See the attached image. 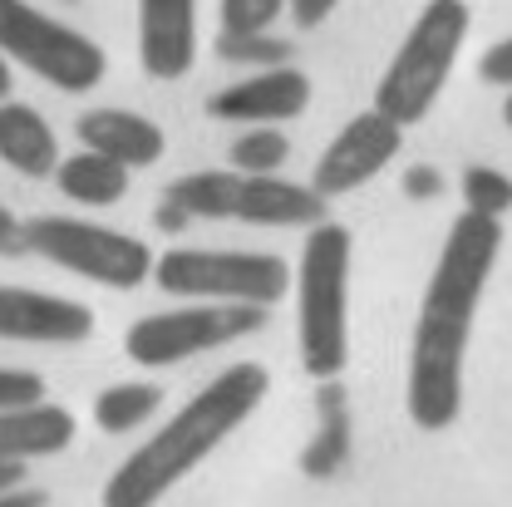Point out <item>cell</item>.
<instances>
[{
	"instance_id": "20",
	"label": "cell",
	"mask_w": 512,
	"mask_h": 507,
	"mask_svg": "<svg viewBox=\"0 0 512 507\" xmlns=\"http://www.w3.org/2000/svg\"><path fill=\"white\" fill-rule=\"evenodd\" d=\"M286 158H291V138L281 128H247L227 148V168L232 173H281Z\"/></svg>"
},
{
	"instance_id": "29",
	"label": "cell",
	"mask_w": 512,
	"mask_h": 507,
	"mask_svg": "<svg viewBox=\"0 0 512 507\" xmlns=\"http://www.w3.org/2000/svg\"><path fill=\"white\" fill-rule=\"evenodd\" d=\"M20 483H25V463H0V493H10Z\"/></svg>"
},
{
	"instance_id": "25",
	"label": "cell",
	"mask_w": 512,
	"mask_h": 507,
	"mask_svg": "<svg viewBox=\"0 0 512 507\" xmlns=\"http://www.w3.org/2000/svg\"><path fill=\"white\" fill-rule=\"evenodd\" d=\"M335 10H340V0H286V15L296 20V30H320Z\"/></svg>"
},
{
	"instance_id": "7",
	"label": "cell",
	"mask_w": 512,
	"mask_h": 507,
	"mask_svg": "<svg viewBox=\"0 0 512 507\" xmlns=\"http://www.w3.org/2000/svg\"><path fill=\"white\" fill-rule=\"evenodd\" d=\"M20 237H25V252L45 256L50 266L74 271L109 291H133V286L153 281L158 252L133 232H114V227H99L84 217H30V222H20Z\"/></svg>"
},
{
	"instance_id": "23",
	"label": "cell",
	"mask_w": 512,
	"mask_h": 507,
	"mask_svg": "<svg viewBox=\"0 0 512 507\" xmlns=\"http://www.w3.org/2000/svg\"><path fill=\"white\" fill-rule=\"evenodd\" d=\"M40 399H45V380L35 370H0V409L40 404Z\"/></svg>"
},
{
	"instance_id": "12",
	"label": "cell",
	"mask_w": 512,
	"mask_h": 507,
	"mask_svg": "<svg viewBox=\"0 0 512 507\" xmlns=\"http://www.w3.org/2000/svg\"><path fill=\"white\" fill-rule=\"evenodd\" d=\"M94 335V311L84 301L30 291V286H0V340L15 345H84Z\"/></svg>"
},
{
	"instance_id": "11",
	"label": "cell",
	"mask_w": 512,
	"mask_h": 507,
	"mask_svg": "<svg viewBox=\"0 0 512 507\" xmlns=\"http://www.w3.org/2000/svg\"><path fill=\"white\" fill-rule=\"evenodd\" d=\"M311 109V79L296 64H276V69H252L247 79L217 89L207 99V119L222 124H247V128H276L291 124Z\"/></svg>"
},
{
	"instance_id": "9",
	"label": "cell",
	"mask_w": 512,
	"mask_h": 507,
	"mask_svg": "<svg viewBox=\"0 0 512 507\" xmlns=\"http://www.w3.org/2000/svg\"><path fill=\"white\" fill-rule=\"evenodd\" d=\"M266 325V311L252 306H212V301H183L178 311H153L124 330V355L143 370H168L197 355L227 350Z\"/></svg>"
},
{
	"instance_id": "22",
	"label": "cell",
	"mask_w": 512,
	"mask_h": 507,
	"mask_svg": "<svg viewBox=\"0 0 512 507\" xmlns=\"http://www.w3.org/2000/svg\"><path fill=\"white\" fill-rule=\"evenodd\" d=\"M217 60L227 64H252V69H276V64H291V45L276 40V35H217Z\"/></svg>"
},
{
	"instance_id": "32",
	"label": "cell",
	"mask_w": 512,
	"mask_h": 507,
	"mask_svg": "<svg viewBox=\"0 0 512 507\" xmlns=\"http://www.w3.org/2000/svg\"><path fill=\"white\" fill-rule=\"evenodd\" d=\"M64 5H79V0H64Z\"/></svg>"
},
{
	"instance_id": "27",
	"label": "cell",
	"mask_w": 512,
	"mask_h": 507,
	"mask_svg": "<svg viewBox=\"0 0 512 507\" xmlns=\"http://www.w3.org/2000/svg\"><path fill=\"white\" fill-rule=\"evenodd\" d=\"M25 252V237H20V217L0 202V256H20Z\"/></svg>"
},
{
	"instance_id": "3",
	"label": "cell",
	"mask_w": 512,
	"mask_h": 507,
	"mask_svg": "<svg viewBox=\"0 0 512 507\" xmlns=\"http://www.w3.org/2000/svg\"><path fill=\"white\" fill-rule=\"evenodd\" d=\"M350 266H355V237L330 217L306 232L301 261L291 266L296 355L316 384H335L350 365Z\"/></svg>"
},
{
	"instance_id": "21",
	"label": "cell",
	"mask_w": 512,
	"mask_h": 507,
	"mask_svg": "<svg viewBox=\"0 0 512 507\" xmlns=\"http://www.w3.org/2000/svg\"><path fill=\"white\" fill-rule=\"evenodd\" d=\"M286 15V0H222L217 5V35H266Z\"/></svg>"
},
{
	"instance_id": "2",
	"label": "cell",
	"mask_w": 512,
	"mask_h": 507,
	"mask_svg": "<svg viewBox=\"0 0 512 507\" xmlns=\"http://www.w3.org/2000/svg\"><path fill=\"white\" fill-rule=\"evenodd\" d=\"M266 389H271V375L261 365H252V360H237L222 375H212L153 439H143L109 473L99 503L104 507H158L188 473H197L217 448L252 419L256 409H261V399H266Z\"/></svg>"
},
{
	"instance_id": "8",
	"label": "cell",
	"mask_w": 512,
	"mask_h": 507,
	"mask_svg": "<svg viewBox=\"0 0 512 507\" xmlns=\"http://www.w3.org/2000/svg\"><path fill=\"white\" fill-rule=\"evenodd\" d=\"M0 55L10 64H25L64 94H89L109 74V55L84 30L64 25L60 15L30 0H0Z\"/></svg>"
},
{
	"instance_id": "14",
	"label": "cell",
	"mask_w": 512,
	"mask_h": 507,
	"mask_svg": "<svg viewBox=\"0 0 512 507\" xmlns=\"http://www.w3.org/2000/svg\"><path fill=\"white\" fill-rule=\"evenodd\" d=\"M79 133V148L84 153H99L119 168H153L163 153H168V133L153 124L148 114H133V109H84L74 119Z\"/></svg>"
},
{
	"instance_id": "28",
	"label": "cell",
	"mask_w": 512,
	"mask_h": 507,
	"mask_svg": "<svg viewBox=\"0 0 512 507\" xmlns=\"http://www.w3.org/2000/svg\"><path fill=\"white\" fill-rule=\"evenodd\" d=\"M0 507H50V493L45 488H10V493H0Z\"/></svg>"
},
{
	"instance_id": "10",
	"label": "cell",
	"mask_w": 512,
	"mask_h": 507,
	"mask_svg": "<svg viewBox=\"0 0 512 507\" xmlns=\"http://www.w3.org/2000/svg\"><path fill=\"white\" fill-rule=\"evenodd\" d=\"M399 148H404V128L389 124L375 109H365L325 143V153L311 168V192L325 197V202H335L345 192H360L399 158Z\"/></svg>"
},
{
	"instance_id": "18",
	"label": "cell",
	"mask_w": 512,
	"mask_h": 507,
	"mask_svg": "<svg viewBox=\"0 0 512 507\" xmlns=\"http://www.w3.org/2000/svg\"><path fill=\"white\" fill-rule=\"evenodd\" d=\"M158 404H163V389L158 384H143V380L109 384L94 399V424L104 434H133V429H143L158 414Z\"/></svg>"
},
{
	"instance_id": "16",
	"label": "cell",
	"mask_w": 512,
	"mask_h": 507,
	"mask_svg": "<svg viewBox=\"0 0 512 507\" xmlns=\"http://www.w3.org/2000/svg\"><path fill=\"white\" fill-rule=\"evenodd\" d=\"M0 163L20 178H55L60 138H55V128L40 109L15 104V99L0 104Z\"/></svg>"
},
{
	"instance_id": "17",
	"label": "cell",
	"mask_w": 512,
	"mask_h": 507,
	"mask_svg": "<svg viewBox=\"0 0 512 507\" xmlns=\"http://www.w3.org/2000/svg\"><path fill=\"white\" fill-rule=\"evenodd\" d=\"M128 178H133L128 168L99 158V153H84V148L60 158V168H55V188L69 202H79V207H114V202H124Z\"/></svg>"
},
{
	"instance_id": "13",
	"label": "cell",
	"mask_w": 512,
	"mask_h": 507,
	"mask_svg": "<svg viewBox=\"0 0 512 507\" xmlns=\"http://www.w3.org/2000/svg\"><path fill=\"white\" fill-rule=\"evenodd\" d=\"M138 64L173 84L197 64V0H138Z\"/></svg>"
},
{
	"instance_id": "5",
	"label": "cell",
	"mask_w": 512,
	"mask_h": 507,
	"mask_svg": "<svg viewBox=\"0 0 512 507\" xmlns=\"http://www.w3.org/2000/svg\"><path fill=\"white\" fill-rule=\"evenodd\" d=\"M163 202H173L183 217L202 222H247V227H320L325 197L311 183H286L281 173H232V168H202L173 178Z\"/></svg>"
},
{
	"instance_id": "31",
	"label": "cell",
	"mask_w": 512,
	"mask_h": 507,
	"mask_svg": "<svg viewBox=\"0 0 512 507\" xmlns=\"http://www.w3.org/2000/svg\"><path fill=\"white\" fill-rule=\"evenodd\" d=\"M503 124L512 128V89H508V99H503Z\"/></svg>"
},
{
	"instance_id": "26",
	"label": "cell",
	"mask_w": 512,
	"mask_h": 507,
	"mask_svg": "<svg viewBox=\"0 0 512 507\" xmlns=\"http://www.w3.org/2000/svg\"><path fill=\"white\" fill-rule=\"evenodd\" d=\"M404 192L419 197V202H434V197L444 192V173H439V168H409V173H404Z\"/></svg>"
},
{
	"instance_id": "24",
	"label": "cell",
	"mask_w": 512,
	"mask_h": 507,
	"mask_svg": "<svg viewBox=\"0 0 512 507\" xmlns=\"http://www.w3.org/2000/svg\"><path fill=\"white\" fill-rule=\"evenodd\" d=\"M478 79H483V84H503V89H512V35L498 40V45H488V50L478 55Z\"/></svg>"
},
{
	"instance_id": "4",
	"label": "cell",
	"mask_w": 512,
	"mask_h": 507,
	"mask_svg": "<svg viewBox=\"0 0 512 507\" xmlns=\"http://www.w3.org/2000/svg\"><path fill=\"white\" fill-rule=\"evenodd\" d=\"M468 30H473L468 0H424L414 25H409V35L399 40L394 60L384 64L370 109L399 128L424 124L434 114L439 94H444L458 55H463Z\"/></svg>"
},
{
	"instance_id": "15",
	"label": "cell",
	"mask_w": 512,
	"mask_h": 507,
	"mask_svg": "<svg viewBox=\"0 0 512 507\" xmlns=\"http://www.w3.org/2000/svg\"><path fill=\"white\" fill-rule=\"evenodd\" d=\"M79 424L64 404H15L0 409V463H30V458H55L74 444Z\"/></svg>"
},
{
	"instance_id": "1",
	"label": "cell",
	"mask_w": 512,
	"mask_h": 507,
	"mask_svg": "<svg viewBox=\"0 0 512 507\" xmlns=\"http://www.w3.org/2000/svg\"><path fill=\"white\" fill-rule=\"evenodd\" d=\"M498 252H503V222L473 212L453 217L414 316L409 365H404V414L424 434H444L463 414V365Z\"/></svg>"
},
{
	"instance_id": "6",
	"label": "cell",
	"mask_w": 512,
	"mask_h": 507,
	"mask_svg": "<svg viewBox=\"0 0 512 507\" xmlns=\"http://www.w3.org/2000/svg\"><path fill=\"white\" fill-rule=\"evenodd\" d=\"M153 286L178 301H212V306H252L271 311L291 296V261L276 252H202L173 247L153 261Z\"/></svg>"
},
{
	"instance_id": "30",
	"label": "cell",
	"mask_w": 512,
	"mask_h": 507,
	"mask_svg": "<svg viewBox=\"0 0 512 507\" xmlns=\"http://www.w3.org/2000/svg\"><path fill=\"white\" fill-rule=\"evenodd\" d=\"M10 89H15V74H10V60L0 55V104L10 99Z\"/></svg>"
},
{
	"instance_id": "19",
	"label": "cell",
	"mask_w": 512,
	"mask_h": 507,
	"mask_svg": "<svg viewBox=\"0 0 512 507\" xmlns=\"http://www.w3.org/2000/svg\"><path fill=\"white\" fill-rule=\"evenodd\" d=\"M458 192H463V212H473V217H493V222H503V217L512 212V178L503 173V168H493V163H473V168H463Z\"/></svg>"
}]
</instances>
